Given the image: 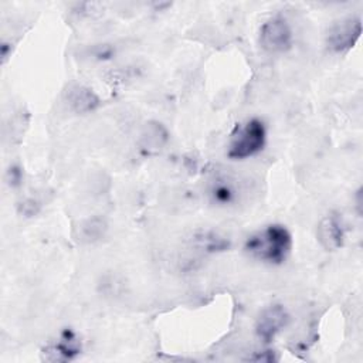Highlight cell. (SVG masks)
<instances>
[{
	"label": "cell",
	"mask_w": 363,
	"mask_h": 363,
	"mask_svg": "<svg viewBox=\"0 0 363 363\" xmlns=\"http://www.w3.org/2000/svg\"><path fill=\"white\" fill-rule=\"evenodd\" d=\"M267 129L262 121L254 118L237 126L231 135L227 156L233 160H244L261 152L265 146Z\"/></svg>",
	"instance_id": "obj_2"
},
{
	"label": "cell",
	"mask_w": 363,
	"mask_h": 363,
	"mask_svg": "<svg viewBox=\"0 0 363 363\" xmlns=\"http://www.w3.org/2000/svg\"><path fill=\"white\" fill-rule=\"evenodd\" d=\"M81 352V342L71 332L65 330L60 339L45 347L44 359L51 362H67L77 357Z\"/></svg>",
	"instance_id": "obj_7"
},
{
	"label": "cell",
	"mask_w": 363,
	"mask_h": 363,
	"mask_svg": "<svg viewBox=\"0 0 363 363\" xmlns=\"http://www.w3.org/2000/svg\"><path fill=\"white\" fill-rule=\"evenodd\" d=\"M67 101H68L69 106L78 113H85V112L94 111L99 104L96 95L91 89H88L82 85L71 86L67 94Z\"/></svg>",
	"instance_id": "obj_8"
},
{
	"label": "cell",
	"mask_w": 363,
	"mask_h": 363,
	"mask_svg": "<svg viewBox=\"0 0 363 363\" xmlns=\"http://www.w3.org/2000/svg\"><path fill=\"white\" fill-rule=\"evenodd\" d=\"M292 248L291 233L279 224H271L245 240L244 251L259 261L282 264Z\"/></svg>",
	"instance_id": "obj_1"
},
{
	"label": "cell",
	"mask_w": 363,
	"mask_h": 363,
	"mask_svg": "<svg viewBox=\"0 0 363 363\" xmlns=\"http://www.w3.org/2000/svg\"><path fill=\"white\" fill-rule=\"evenodd\" d=\"M289 322V315L286 309L281 305H272L261 312L255 323V332L262 342L269 343L274 340L275 335L284 329Z\"/></svg>",
	"instance_id": "obj_5"
},
{
	"label": "cell",
	"mask_w": 363,
	"mask_h": 363,
	"mask_svg": "<svg viewBox=\"0 0 363 363\" xmlns=\"http://www.w3.org/2000/svg\"><path fill=\"white\" fill-rule=\"evenodd\" d=\"M210 196H211L214 203L225 206V204H230L235 200L237 190H235L234 184L230 180L220 179V180H216L213 183V186L210 189Z\"/></svg>",
	"instance_id": "obj_9"
},
{
	"label": "cell",
	"mask_w": 363,
	"mask_h": 363,
	"mask_svg": "<svg viewBox=\"0 0 363 363\" xmlns=\"http://www.w3.org/2000/svg\"><path fill=\"white\" fill-rule=\"evenodd\" d=\"M362 34V20L359 17H347L333 24L328 33L326 44L333 52H345L350 50Z\"/></svg>",
	"instance_id": "obj_4"
},
{
	"label": "cell",
	"mask_w": 363,
	"mask_h": 363,
	"mask_svg": "<svg viewBox=\"0 0 363 363\" xmlns=\"http://www.w3.org/2000/svg\"><path fill=\"white\" fill-rule=\"evenodd\" d=\"M346 228L339 214L325 216L318 225V240L325 250H339L345 242Z\"/></svg>",
	"instance_id": "obj_6"
},
{
	"label": "cell",
	"mask_w": 363,
	"mask_h": 363,
	"mask_svg": "<svg viewBox=\"0 0 363 363\" xmlns=\"http://www.w3.org/2000/svg\"><path fill=\"white\" fill-rule=\"evenodd\" d=\"M261 47L268 52H285L292 45V30L281 16L267 20L259 30Z\"/></svg>",
	"instance_id": "obj_3"
}]
</instances>
